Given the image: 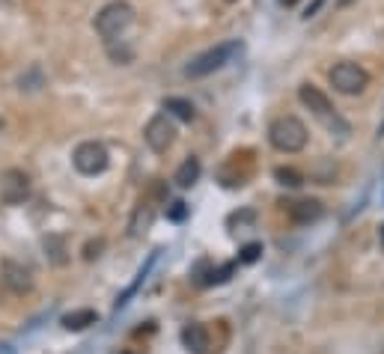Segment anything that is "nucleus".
<instances>
[{
    "label": "nucleus",
    "instance_id": "obj_26",
    "mask_svg": "<svg viewBox=\"0 0 384 354\" xmlns=\"http://www.w3.org/2000/svg\"><path fill=\"white\" fill-rule=\"evenodd\" d=\"M226 3H232V0H226Z\"/></svg>",
    "mask_w": 384,
    "mask_h": 354
},
{
    "label": "nucleus",
    "instance_id": "obj_15",
    "mask_svg": "<svg viewBox=\"0 0 384 354\" xmlns=\"http://www.w3.org/2000/svg\"><path fill=\"white\" fill-rule=\"evenodd\" d=\"M196 179H200V161H196V158H185L179 164V170H176L173 182L179 185V188H191Z\"/></svg>",
    "mask_w": 384,
    "mask_h": 354
},
{
    "label": "nucleus",
    "instance_id": "obj_10",
    "mask_svg": "<svg viewBox=\"0 0 384 354\" xmlns=\"http://www.w3.org/2000/svg\"><path fill=\"white\" fill-rule=\"evenodd\" d=\"M182 342H185V348L194 351V354H209L212 348V342H209V330H205V324H185V330H182Z\"/></svg>",
    "mask_w": 384,
    "mask_h": 354
},
{
    "label": "nucleus",
    "instance_id": "obj_8",
    "mask_svg": "<svg viewBox=\"0 0 384 354\" xmlns=\"http://www.w3.org/2000/svg\"><path fill=\"white\" fill-rule=\"evenodd\" d=\"M143 137H146V143H149V149L161 155V152L170 149L173 140H176V125L170 122V116H167V113H155L152 120L146 122Z\"/></svg>",
    "mask_w": 384,
    "mask_h": 354
},
{
    "label": "nucleus",
    "instance_id": "obj_13",
    "mask_svg": "<svg viewBox=\"0 0 384 354\" xmlns=\"http://www.w3.org/2000/svg\"><path fill=\"white\" fill-rule=\"evenodd\" d=\"M152 218H155V205H152L149 200H143V203L134 209V214H131V223H128V232H131L134 239H137V235H143V232L152 226Z\"/></svg>",
    "mask_w": 384,
    "mask_h": 354
},
{
    "label": "nucleus",
    "instance_id": "obj_20",
    "mask_svg": "<svg viewBox=\"0 0 384 354\" xmlns=\"http://www.w3.org/2000/svg\"><path fill=\"white\" fill-rule=\"evenodd\" d=\"M185 212H188V209H185V203H173L170 218H173V221H182V218H185Z\"/></svg>",
    "mask_w": 384,
    "mask_h": 354
},
{
    "label": "nucleus",
    "instance_id": "obj_17",
    "mask_svg": "<svg viewBox=\"0 0 384 354\" xmlns=\"http://www.w3.org/2000/svg\"><path fill=\"white\" fill-rule=\"evenodd\" d=\"M155 259H158V250H155V253H152V257H149V262H146V265H143V268H140V271H137V280L131 283V286H128V292L122 295V298H120V301H116V310H120V307H125V301H128V298H131V295H134L137 289H140V286H143V280H146V274H149V268H152V265H155Z\"/></svg>",
    "mask_w": 384,
    "mask_h": 354
},
{
    "label": "nucleus",
    "instance_id": "obj_3",
    "mask_svg": "<svg viewBox=\"0 0 384 354\" xmlns=\"http://www.w3.org/2000/svg\"><path fill=\"white\" fill-rule=\"evenodd\" d=\"M307 125L298 116H277L268 129V140L280 152H301L307 146Z\"/></svg>",
    "mask_w": 384,
    "mask_h": 354
},
{
    "label": "nucleus",
    "instance_id": "obj_4",
    "mask_svg": "<svg viewBox=\"0 0 384 354\" xmlns=\"http://www.w3.org/2000/svg\"><path fill=\"white\" fill-rule=\"evenodd\" d=\"M131 24H134V9L128 3H122V0L107 3L102 12L95 15V33L102 39H107V42H113L116 36H122Z\"/></svg>",
    "mask_w": 384,
    "mask_h": 354
},
{
    "label": "nucleus",
    "instance_id": "obj_18",
    "mask_svg": "<svg viewBox=\"0 0 384 354\" xmlns=\"http://www.w3.org/2000/svg\"><path fill=\"white\" fill-rule=\"evenodd\" d=\"M274 179L280 185H286V188H301L304 185V176L298 170H292V167H277V170H274Z\"/></svg>",
    "mask_w": 384,
    "mask_h": 354
},
{
    "label": "nucleus",
    "instance_id": "obj_1",
    "mask_svg": "<svg viewBox=\"0 0 384 354\" xmlns=\"http://www.w3.org/2000/svg\"><path fill=\"white\" fill-rule=\"evenodd\" d=\"M298 98H301V104L307 107V111L316 116V120L324 125V129H328L331 134H337V137H342V140H346V137L351 134V129H349V122L342 120V116L337 113V107L331 104V98L324 95L319 86H313V84H301V90H298Z\"/></svg>",
    "mask_w": 384,
    "mask_h": 354
},
{
    "label": "nucleus",
    "instance_id": "obj_23",
    "mask_svg": "<svg viewBox=\"0 0 384 354\" xmlns=\"http://www.w3.org/2000/svg\"><path fill=\"white\" fill-rule=\"evenodd\" d=\"M280 3H283V6H295V3H298V0H280Z\"/></svg>",
    "mask_w": 384,
    "mask_h": 354
},
{
    "label": "nucleus",
    "instance_id": "obj_7",
    "mask_svg": "<svg viewBox=\"0 0 384 354\" xmlns=\"http://www.w3.org/2000/svg\"><path fill=\"white\" fill-rule=\"evenodd\" d=\"M30 196V176L18 167H9V170L0 173V200L6 205H18Z\"/></svg>",
    "mask_w": 384,
    "mask_h": 354
},
{
    "label": "nucleus",
    "instance_id": "obj_22",
    "mask_svg": "<svg viewBox=\"0 0 384 354\" xmlns=\"http://www.w3.org/2000/svg\"><path fill=\"white\" fill-rule=\"evenodd\" d=\"M0 354H15V346L12 342H0Z\"/></svg>",
    "mask_w": 384,
    "mask_h": 354
},
{
    "label": "nucleus",
    "instance_id": "obj_6",
    "mask_svg": "<svg viewBox=\"0 0 384 354\" xmlns=\"http://www.w3.org/2000/svg\"><path fill=\"white\" fill-rule=\"evenodd\" d=\"M107 149L102 143H95V140H84L81 146L75 149L72 155V164H75V170L81 173V176H98V173H104L107 170Z\"/></svg>",
    "mask_w": 384,
    "mask_h": 354
},
{
    "label": "nucleus",
    "instance_id": "obj_12",
    "mask_svg": "<svg viewBox=\"0 0 384 354\" xmlns=\"http://www.w3.org/2000/svg\"><path fill=\"white\" fill-rule=\"evenodd\" d=\"M42 248H45L48 262L57 265V268L68 262V244H66L63 235H45V239H42Z\"/></svg>",
    "mask_w": 384,
    "mask_h": 354
},
{
    "label": "nucleus",
    "instance_id": "obj_16",
    "mask_svg": "<svg viewBox=\"0 0 384 354\" xmlns=\"http://www.w3.org/2000/svg\"><path fill=\"white\" fill-rule=\"evenodd\" d=\"M164 111L173 113L176 120H182V122H191L194 120V104L188 102V98H176V95L164 98Z\"/></svg>",
    "mask_w": 384,
    "mask_h": 354
},
{
    "label": "nucleus",
    "instance_id": "obj_21",
    "mask_svg": "<svg viewBox=\"0 0 384 354\" xmlns=\"http://www.w3.org/2000/svg\"><path fill=\"white\" fill-rule=\"evenodd\" d=\"M98 250H102V241L86 244V253H84V257H86V259H95V257H98Z\"/></svg>",
    "mask_w": 384,
    "mask_h": 354
},
{
    "label": "nucleus",
    "instance_id": "obj_2",
    "mask_svg": "<svg viewBox=\"0 0 384 354\" xmlns=\"http://www.w3.org/2000/svg\"><path fill=\"white\" fill-rule=\"evenodd\" d=\"M239 54H241V42H235V39H230V42H221V45L209 48V51L196 54L194 60L185 66V77H194V81H196V77L214 75V72H221L223 66H230Z\"/></svg>",
    "mask_w": 384,
    "mask_h": 354
},
{
    "label": "nucleus",
    "instance_id": "obj_19",
    "mask_svg": "<svg viewBox=\"0 0 384 354\" xmlns=\"http://www.w3.org/2000/svg\"><path fill=\"white\" fill-rule=\"evenodd\" d=\"M259 257H262V244H259V241H250V244H244V248H241L239 262H241V265H253Z\"/></svg>",
    "mask_w": 384,
    "mask_h": 354
},
{
    "label": "nucleus",
    "instance_id": "obj_24",
    "mask_svg": "<svg viewBox=\"0 0 384 354\" xmlns=\"http://www.w3.org/2000/svg\"><path fill=\"white\" fill-rule=\"evenodd\" d=\"M351 3V0H340V6H349Z\"/></svg>",
    "mask_w": 384,
    "mask_h": 354
},
{
    "label": "nucleus",
    "instance_id": "obj_5",
    "mask_svg": "<svg viewBox=\"0 0 384 354\" xmlns=\"http://www.w3.org/2000/svg\"><path fill=\"white\" fill-rule=\"evenodd\" d=\"M331 84H333V90L342 93V95H358L363 93L369 86V75H367V68L358 66V63H337L331 68Z\"/></svg>",
    "mask_w": 384,
    "mask_h": 354
},
{
    "label": "nucleus",
    "instance_id": "obj_25",
    "mask_svg": "<svg viewBox=\"0 0 384 354\" xmlns=\"http://www.w3.org/2000/svg\"><path fill=\"white\" fill-rule=\"evenodd\" d=\"M381 244H384V226H381Z\"/></svg>",
    "mask_w": 384,
    "mask_h": 354
},
{
    "label": "nucleus",
    "instance_id": "obj_9",
    "mask_svg": "<svg viewBox=\"0 0 384 354\" xmlns=\"http://www.w3.org/2000/svg\"><path fill=\"white\" fill-rule=\"evenodd\" d=\"M0 280L6 283V289L12 295H27L33 289V274L24 268V265H18L12 259H6L0 265Z\"/></svg>",
    "mask_w": 384,
    "mask_h": 354
},
{
    "label": "nucleus",
    "instance_id": "obj_11",
    "mask_svg": "<svg viewBox=\"0 0 384 354\" xmlns=\"http://www.w3.org/2000/svg\"><path fill=\"white\" fill-rule=\"evenodd\" d=\"M322 203L319 200H295V203H286V214L295 221V223H313L322 218Z\"/></svg>",
    "mask_w": 384,
    "mask_h": 354
},
{
    "label": "nucleus",
    "instance_id": "obj_14",
    "mask_svg": "<svg viewBox=\"0 0 384 354\" xmlns=\"http://www.w3.org/2000/svg\"><path fill=\"white\" fill-rule=\"evenodd\" d=\"M98 316H95V310H72V313H66V316L60 319V324L66 330H84V328H90V324H95Z\"/></svg>",
    "mask_w": 384,
    "mask_h": 354
}]
</instances>
